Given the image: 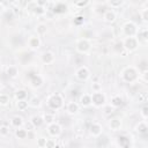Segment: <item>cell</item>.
<instances>
[{
  "mask_svg": "<svg viewBox=\"0 0 148 148\" xmlns=\"http://www.w3.org/2000/svg\"><path fill=\"white\" fill-rule=\"evenodd\" d=\"M121 79L127 83H133L139 79V72L133 66H127L121 71Z\"/></svg>",
  "mask_w": 148,
  "mask_h": 148,
  "instance_id": "cell-1",
  "label": "cell"
},
{
  "mask_svg": "<svg viewBox=\"0 0 148 148\" xmlns=\"http://www.w3.org/2000/svg\"><path fill=\"white\" fill-rule=\"evenodd\" d=\"M121 44H123V49L127 53H131V52L136 51L138 47L140 46V44H139V42L136 40L135 37H125L121 40Z\"/></svg>",
  "mask_w": 148,
  "mask_h": 148,
  "instance_id": "cell-2",
  "label": "cell"
},
{
  "mask_svg": "<svg viewBox=\"0 0 148 148\" xmlns=\"http://www.w3.org/2000/svg\"><path fill=\"white\" fill-rule=\"evenodd\" d=\"M46 103H47V105H49L51 109H53V110H59V109H61L62 105H64V99H62V97H61L59 94H52V95H50V96L47 97Z\"/></svg>",
  "mask_w": 148,
  "mask_h": 148,
  "instance_id": "cell-3",
  "label": "cell"
},
{
  "mask_svg": "<svg viewBox=\"0 0 148 148\" xmlns=\"http://www.w3.org/2000/svg\"><path fill=\"white\" fill-rule=\"evenodd\" d=\"M90 97H91V104L95 106V108H101V106H104L105 105V102H106V97L105 95L98 90V91H92L90 94Z\"/></svg>",
  "mask_w": 148,
  "mask_h": 148,
  "instance_id": "cell-4",
  "label": "cell"
},
{
  "mask_svg": "<svg viewBox=\"0 0 148 148\" xmlns=\"http://www.w3.org/2000/svg\"><path fill=\"white\" fill-rule=\"evenodd\" d=\"M91 49V43L88 38H80L76 40L75 43V50L79 52V53H82V54H86L90 51Z\"/></svg>",
  "mask_w": 148,
  "mask_h": 148,
  "instance_id": "cell-5",
  "label": "cell"
},
{
  "mask_svg": "<svg viewBox=\"0 0 148 148\" xmlns=\"http://www.w3.org/2000/svg\"><path fill=\"white\" fill-rule=\"evenodd\" d=\"M123 32L126 37H135L136 32H138V25L132 22V21H128L126 22L124 25H123Z\"/></svg>",
  "mask_w": 148,
  "mask_h": 148,
  "instance_id": "cell-6",
  "label": "cell"
},
{
  "mask_svg": "<svg viewBox=\"0 0 148 148\" xmlns=\"http://www.w3.org/2000/svg\"><path fill=\"white\" fill-rule=\"evenodd\" d=\"M75 76L76 79H79L80 81H86L90 77V71L87 66H81L76 69L75 72Z\"/></svg>",
  "mask_w": 148,
  "mask_h": 148,
  "instance_id": "cell-7",
  "label": "cell"
},
{
  "mask_svg": "<svg viewBox=\"0 0 148 148\" xmlns=\"http://www.w3.org/2000/svg\"><path fill=\"white\" fill-rule=\"evenodd\" d=\"M61 132H62V128H61L60 124L53 123V124H51V125H47V133H49L50 136L57 138V136H59V135L61 134Z\"/></svg>",
  "mask_w": 148,
  "mask_h": 148,
  "instance_id": "cell-8",
  "label": "cell"
},
{
  "mask_svg": "<svg viewBox=\"0 0 148 148\" xmlns=\"http://www.w3.org/2000/svg\"><path fill=\"white\" fill-rule=\"evenodd\" d=\"M40 44H42V40H40V37L37 36V35H31L29 38H28V46L29 49L31 50H38L40 47Z\"/></svg>",
  "mask_w": 148,
  "mask_h": 148,
  "instance_id": "cell-9",
  "label": "cell"
},
{
  "mask_svg": "<svg viewBox=\"0 0 148 148\" xmlns=\"http://www.w3.org/2000/svg\"><path fill=\"white\" fill-rule=\"evenodd\" d=\"M136 40L139 42V44H147L148 42V31L147 28H142V29H138V32L135 35Z\"/></svg>",
  "mask_w": 148,
  "mask_h": 148,
  "instance_id": "cell-10",
  "label": "cell"
},
{
  "mask_svg": "<svg viewBox=\"0 0 148 148\" xmlns=\"http://www.w3.org/2000/svg\"><path fill=\"white\" fill-rule=\"evenodd\" d=\"M40 60H42V62H43L44 65H51V64L54 62V60H56V56H54L53 52H51V51H46V52H44V53L40 56Z\"/></svg>",
  "mask_w": 148,
  "mask_h": 148,
  "instance_id": "cell-11",
  "label": "cell"
},
{
  "mask_svg": "<svg viewBox=\"0 0 148 148\" xmlns=\"http://www.w3.org/2000/svg\"><path fill=\"white\" fill-rule=\"evenodd\" d=\"M66 111H67L68 114L74 116V114H76V113L80 111V104H79L77 102H74V101L68 102V103L66 104Z\"/></svg>",
  "mask_w": 148,
  "mask_h": 148,
  "instance_id": "cell-12",
  "label": "cell"
},
{
  "mask_svg": "<svg viewBox=\"0 0 148 148\" xmlns=\"http://www.w3.org/2000/svg\"><path fill=\"white\" fill-rule=\"evenodd\" d=\"M117 20V14L113 9H108L103 14V21L106 23H113Z\"/></svg>",
  "mask_w": 148,
  "mask_h": 148,
  "instance_id": "cell-13",
  "label": "cell"
},
{
  "mask_svg": "<svg viewBox=\"0 0 148 148\" xmlns=\"http://www.w3.org/2000/svg\"><path fill=\"white\" fill-rule=\"evenodd\" d=\"M89 132H90V134H91L92 136L97 138V136H99V135L102 134L103 127H102V125H101L99 123H92V124L90 125V127H89Z\"/></svg>",
  "mask_w": 148,
  "mask_h": 148,
  "instance_id": "cell-14",
  "label": "cell"
},
{
  "mask_svg": "<svg viewBox=\"0 0 148 148\" xmlns=\"http://www.w3.org/2000/svg\"><path fill=\"white\" fill-rule=\"evenodd\" d=\"M80 106L82 108H89L91 105V97H90V94H83L81 97H80Z\"/></svg>",
  "mask_w": 148,
  "mask_h": 148,
  "instance_id": "cell-15",
  "label": "cell"
},
{
  "mask_svg": "<svg viewBox=\"0 0 148 148\" xmlns=\"http://www.w3.org/2000/svg\"><path fill=\"white\" fill-rule=\"evenodd\" d=\"M121 125H123V123L119 118H113L109 121V127L111 131H119L121 128Z\"/></svg>",
  "mask_w": 148,
  "mask_h": 148,
  "instance_id": "cell-16",
  "label": "cell"
},
{
  "mask_svg": "<svg viewBox=\"0 0 148 148\" xmlns=\"http://www.w3.org/2000/svg\"><path fill=\"white\" fill-rule=\"evenodd\" d=\"M30 84L34 87V88H40L43 86V77L38 74L34 75L32 79L30 80Z\"/></svg>",
  "mask_w": 148,
  "mask_h": 148,
  "instance_id": "cell-17",
  "label": "cell"
},
{
  "mask_svg": "<svg viewBox=\"0 0 148 148\" xmlns=\"http://www.w3.org/2000/svg\"><path fill=\"white\" fill-rule=\"evenodd\" d=\"M10 124L12 126H14L15 128H20L24 125V120L21 116H14L12 119H10Z\"/></svg>",
  "mask_w": 148,
  "mask_h": 148,
  "instance_id": "cell-18",
  "label": "cell"
},
{
  "mask_svg": "<svg viewBox=\"0 0 148 148\" xmlns=\"http://www.w3.org/2000/svg\"><path fill=\"white\" fill-rule=\"evenodd\" d=\"M135 131H136V133L142 134V135L147 134V132H148V125H147V123L146 121H140L139 124H136Z\"/></svg>",
  "mask_w": 148,
  "mask_h": 148,
  "instance_id": "cell-19",
  "label": "cell"
},
{
  "mask_svg": "<svg viewBox=\"0 0 148 148\" xmlns=\"http://www.w3.org/2000/svg\"><path fill=\"white\" fill-rule=\"evenodd\" d=\"M67 9H68L67 3H65V2H57V3L54 5L53 12L57 13V14H61V13H65Z\"/></svg>",
  "mask_w": 148,
  "mask_h": 148,
  "instance_id": "cell-20",
  "label": "cell"
},
{
  "mask_svg": "<svg viewBox=\"0 0 148 148\" xmlns=\"http://www.w3.org/2000/svg\"><path fill=\"white\" fill-rule=\"evenodd\" d=\"M6 74H7L9 77L14 79V77H16V76L18 75V69H17L16 66L10 65V66H8V67L6 68Z\"/></svg>",
  "mask_w": 148,
  "mask_h": 148,
  "instance_id": "cell-21",
  "label": "cell"
},
{
  "mask_svg": "<svg viewBox=\"0 0 148 148\" xmlns=\"http://www.w3.org/2000/svg\"><path fill=\"white\" fill-rule=\"evenodd\" d=\"M30 123L34 125L35 128H37V127H40L44 124V120L40 116H32L31 119H30Z\"/></svg>",
  "mask_w": 148,
  "mask_h": 148,
  "instance_id": "cell-22",
  "label": "cell"
},
{
  "mask_svg": "<svg viewBox=\"0 0 148 148\" xmlns=\"http://www.w3.org/2000/svg\"><path fill=\"white\" fill-rule=\"evenodd\" d=\"M14 96H15L16 101H24V99H27L28 94H27V90H24V89H17L15 91Z\"/></svg>",
  "mask_w": 148,
  "mask_h": 148,
  "instance_id": "cell-23",
  "label": "cell"
},
{
  "mask_svg": "<svg viewBox=\"0 0 148 148\" xmlns=\"http://www.w3.org/2000/svg\"><path fill=\"white\" fill-rule=\"evenodd\" d=\"M36 32H37V36H43L47 32V25L45 23H38L36 25Z\"/></svg>",
  "mask_w": 148,
  "mask_h": 148,
  "instance_id": "cell-24",
  "label": "cell"
},
{
  "mask_svg": "<svg viewBox=\"0 0 148 148\" xmlns=\"http://www.w3.org/2000/svg\"><path fill=\"white\" fill-rule=\"evenodd\" d=\"M123 103H124V101L120 96H113L111 98V104L110 105H112L114 109H117V108H120L123 105Z\"/></svg>",
  "mask_w": 148,
  "mask_h": 148,
  "instance_id": "cell-25",
  "label": "cell"
},
{
  "mask_svg": "<svg viewBox=\"0 0 148 148\" xmlns=\"http://www.w3.org/2000/svg\"><path fill=\"white\" fill-rule=\"evenodd\" d=\"M15 135H16L17 139H21V140L27 139L28 138V131L25 128H23V127H20V128H17L15 131Z\"/></svg>",
  "mask_w": 148,
  "mask_h": 148,
  "instance_id": "cell-26",
  "label": "cell"
},
{
  "mask_svg": "<svg viewBox=\"0 0 148 148\" xmlns=\"http://www.w3.org/2000/svg\"><path fill=\"white\" fill-rule=\"evenodd\" d=\"M28 103H29V106H32V108H35V109H37V108H39V106L42 105V101H40V98L37 97V96L31 97Z\"/></svg>",
  "mask_w": 148,
  "mask_h": 148,
  "instance_id": "cell-27",
  "label": "cell"
},
{
  "mask_svg": "<svg viewBox=\"0 0 148 148\" xmlns=\"http://www.w3.org/2000/svg\"><path fill=\"white\" fill-rule=\"evenodd\" d=\"M28 106H29V103H28L27 99H24V101H17L16 102V108H17L18 111H25L28 109Z\"/></svg>",
  "mask_w": 148,
  "mask_h": 148,
  "instance_id": "cell-28",
  "label": "cell"
},
{
  "mask_svg": "<svg viewBox=\"0 0 148 148\" xmlns=\"http://www.w3.org/2000/svg\"><path fill=\"white\" fill-rule=\"evenodd\" d=\"M43 118V120H44V123H46L47 125H51V124H53V123H56L54 120V114L53 113H44V116L42 117Z\"/></svg>",
  "mask_w": 148,
  "mask_h": 148,
  "instance_id": "cell-29",
  "label": "cell"
},
{
  "mask_svg": "<svg viewBox=\"0 0 148 148\" xmlns=\"http://www.w3.org/2000/svg\"><path fill=\"white\" fill-rule=\"evenodd\" d=\"M108 5L111 7V9H114V8H119L120 6H123L124 1L123 0H112V1H108Z\"/></svg>",
  "mask_w": 148,
  "mask_h": 148,
  "instance_id": "cell-30",
  "label": "cell"
},
{
  "mask_svg": "<svg viewBox=\"0 0 148 148\" xmlns=\"http://www.w3.org/2000/svg\"><path fill=\"white\" fill-rule=\"evenodd\" d=\"M9 102H10V98L7 94H0V105L6 106L9 104Z\"/></svg>",
  "mask_w": 148,
  "mask_h": 148,
  "instance_id": "cell-31",
  "label": "cell"
},
{
  "mask_svg": "<svg viewBox=\"0 0 148 148\" xmlns=\"http://www.w3.org/2000/svg\"><path fill=\"white\" fill-rule=\"evenodd\" d=\"M45 12H46L45 7H42V6H38V5H37V6L35 7V9L32 10V13H34L35 15H37V16H42V15H44Z\"/></svg>",
  "mask_w": 148,
  "mask_h": 148,
  "instance_id": "cell-32",
  "label": "cell"
},
{
  "mask_svg": "<svg viewBox=\"0 0 148 148\" xmlns=\"http://www.w3.org/2000/svg\"><path fill=\"white\" fill-rule=\"evenodd\" d=\"M9 133H10L9 126H7V125H1L0 126V135L1 136H7V135H9Z\"/></svg>",
  "mask_w": 148,
  "mask_h": 148,
  "instance_id": "cell-33",
  "label": "cell"
},
{
  "mask_svg": "<svg viewBox=\"0 0 148 148\" xmlns=\"http://www.w3.org/2000/svg\"><path fill=\"white\" fill-rule=\"evenodd\" d=\"M46 140H47V138H45V136H39V138H37V147H38V148H45Z\"/></svg>",
  "mask_w": 148,
  "mask_h": 148,
  "instance_id": "cell-34",
  "label": "cell"
},
{
  "mask_svg": "<svg viewBox=\"0 0 148 148\" xmlns=\"http://www.w3.org/2000/svg\"><path fill=\"white\" fill-rule=\"evenodd\" d=\"M113 111H114V108L112 105H110V104L103 106V112H104L105 116H110L111 113H113Z\"/></svg>",
  "mask_w": 148,
  "mask_h": 148,
  "instance_id": "cell-35",
  "label": "cell"
},
{
  "mask_svg": "<svg viewBox=\"0 0 148 148\" xmlns=\"http://www.w3.org/2000/svg\"><path fill=\"white\" fill-rule=\"evenodd\" d=\"M89 3H90V1H88V0H84V1L80 0V1H76V2L74 3V6L77 7V8H84V7H87Z\"/></svg>",
  "mask_w": 148,
  "mask_h": 148,
  "instance_id": "cell-36",
  "label": "cell"
},
{
  "mask_svg": "<svg viewBox=\"0 0 148 148\" xmlns=\"http://www.w3.org/2000/svg\"><path fill=\"white\" fill-rule=\"evenodd\" d=\"M140 114H141V117L146 120L147 118H148V106L147 105H143L142 108H141V111H140Z\"/></svg>",
  "mask_w": 148,
  "mask_h": 148,
  "instance_id": "cell-37",
  "label": "cell"
},
{
  "mask_svg": "<svg viewBox=\"0 0 148 148\" xmlns=\"http://www.w3.org/2000/svg\"><path fill=\"white\" fill-rule=\"evenodd\" d=\"M141 18H142V21L145 23L148 22V8H143L141 10Z\"/></svg>",
  "mask_w": 148,
  "mask_h": 148,
  "instance_id": "cell-38",
  "label": "cell"
},
{
  "mask_svg": "<svg viewBox=\"0 0 148 148\" xmlns=\"http://www.w3.org/2000/svg\"><path fill=\"white\" fill-rule=\"evenodd\" d=\"M36 6H37V1H29V2L27 3V6H25V9L32 12V10L35 9Z\"/></svg>",
  "mask_w": 148,
  "mask_h": 148,
  "instance_id": "cell-39",
  "label": "cell"
},
{
  "mask_svg": "<svg viewBox=\"0 0 148 148\" xmlns=\"http://www.w3.org/2000/svg\"><path fill=\"white\" fill-rule=\"evenodd\" d=\"M45 148H56V140H54V139H49V138H47Z\"/></svg>",
  "mask_w": 148,
  "mask_h": 148,
  "instance_id": "cell-40",
  "label": "cell"
},
{
  "mask_svg": "<svg viewBox=\"0 0 148 148\" xmlns=\"http://www.w3.org/2000/svg\"><path fill=\"white\" fill-rule=\"evenodd\" d=\"M139 102L140 103H145L146 102V94H143V92L139 94Z\"/></svg>",
  "mask_w": 148,
  "mask_h": 148,
  "instance_id": "cell-41",
  "label": "cell"
},
{
  "mask_svg": "<svg viewBox=\"0 0 148 148\" xmlns=\"http://www.w3.org/2000/svg\"><path fill=\"white\" fill-rule=\"evenodd\" d=\"M25 126H27V128H25V130H27L28 132H30V131H34V128H35V127H34V125H32L30 121H29V123H27V124H25Z\"/></svg>",
  "mask_w": 148,
  "mask_h": 148,
  "instance_id": "cell-42",
  "label": "cell"
},
{
  "mask_svg": "<svg viewBox=\"0 0 148 148\" xmlns=\"http://www.w3.org/2000/svg\"><path fill=\"white\" fill-rule=\"evenodd\" d=\"M92 88H94V91H98V90H99V88H101V86H99V84H97V82H96V83H94V84H92Z\"/></svg>",
  "mask_w": 148,
  "mask_h": 148,
  "instance_id": "cell-43",
  "label": "cell"
},
{
  "mask_svg": "<svg viewBox=\"0 0 148 148\" xmlns=\"http://www.w3.org/2000/svg\"><path fill=\"white\" fill-rule=\"evenodd\" d=\"M87 148H92V147H87Z\"/></svg>",
  "mask_w": 148,
  "mask_h": 148,
  "instance_id": "cell-44",
  "label": "cell"
}]
</instances>
